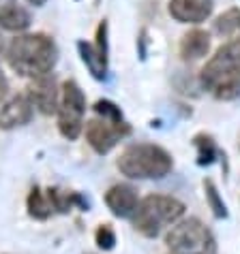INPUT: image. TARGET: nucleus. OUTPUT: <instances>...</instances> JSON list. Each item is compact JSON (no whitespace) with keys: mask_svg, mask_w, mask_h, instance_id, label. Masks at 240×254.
Returning a JSON list of instances; mask_svg holds the SVG:
<instances>
[{"mask_svg":"<svg viewBox=\"0 0 240 254\" xmlns=\"http://www.w3.org/2000/svg\"><path fill=\"white\" fill-rule=\"evenodd\" d=\"M6 60L11 68L22 77L49 75L58 60V47L47 34H22L15 37L6 47Z\"/></svg>","mask_w":240,"mask_h":254,"instance_id":"1","label":"nucleus"},{"mask_svg":"<svg viewBox=\"0 0 240 254\" xmlns=\"http://www.w3.org/2000/svg\"><path fill=\"white\" fill-rule=\"evenodd\" d=\"M200 81L219 101H234L240 96V39L217 49L202 68Z\"/></svg>","mask_w":240,"mask_h":254,"instance_id":"2","label":"nucleus"},{"mask_svg":"<svg viewBox=\"0 0 240 254\" xmlns=\"http://www.w3.org/2000/svg\"><path fill=\"white\" fill-rule=\"evenodd\" d=\"M118 169L131 180H161L172 171V156L154 143H133L120 154Z\"/></svg>","mask_w":240,"mask_h":254,"instance_id":"3","label":"nucleus"},{"mask_svg":"<svg viewBox=\"0 0 240 254\" xmlns=\"http://www.w3.org/2000/svg\"><path fill=\"white\" fill-rule=\"evenodd\" d=\"M185 216V203L167 194H148L133 211V227L146 237H157L169 224Z\"/></svg>","mask_w":240,"mask_h":254,"instance_id":"4","label":"nucleus"},{"mask_svg":"<svg viewBox=\"0 0 240 254\" xmlns=\"http://www.w3.org/2000/svg\"><path fill=\"white\" fill-rule=\"evenodd\" d=\"M165 244L174 254H217L215 235L197 218H189L172 227L165 235Z\"/></svg>","mask_w":240,"mask_h":254,"instance_id":"5","label":"nucleus"},{"mask_svg":"<svg viewBox=\"0 0 240 254\" xmlns=\"http://www.w3.org/2000/svg\"><path fill=\"white\" fill-rule=\"evenodd\" d=\"M84 114H86V96L82 88L75 81H65L58 105V128L62 137H67L69 141L80 137Z\"/></svg>","mask_w":240,"mask_h":254,"instance_id":"6","label":"nucleus"},{"mask_svg":"<svg viewBox=\"0 0 240 254\" xmlns=\"http://www.w3.org/2000/svg\"><path fill=\"white\" fill-rule=\"evenodd\" d=\"M129 132L131 128L124 122L114 124V122H108V120H103V122L101 120H90L86 124V139L97 154H108Z\"/></svg>","mask_w":240,"mask_h":254,"instance_id":"7","label":"nucleus"},{"mask_svg":"<svg viewBox=\"0 0 240 254\" xmlns=\"http://www.w3.org/2000/svg\"><path fill=\"white\" fill-rule=\"evenodd\" d=\"M32 118V105L28 96L17 92L0 94V128L9 130L15 126H24Z\"/></svg>","mask_w":240,"mask_h":254,"instance_id":"8","label":"nucleus"},{"mask_svg":"<svg viewBox=\"0 0 240 254\" xmlns=\"http://www.w3.org/2000/svg\"><path fill=\"white\" fill-rule=\"evenodd\" d=\"M28 101L32 107H37L41 114L52 116L58 111V88H56V77L43 75L28 83Z\"/></svg>","mask_w":240,"mask_h":254,"instance_id":"9","label":"nucleus"},{"mask_svg":"<svg viewBox=\"0 0 240 254\" xmlns=\"http://www.w3.org/2000/svg\"><path fill=\"white\" fill-rule=\"evenodd\" d=\"M213 0H172L169 15L180 24H202L213 13Z\"/></svg>","mask_w":240,"mask_h":254,"instance_id":"10","label":"nucleus"},{"mask_svg":"<svg viewBox=\"0 0 240 254\" xmlns=\"http://www.w3.org/2000/svg\"><path fill=\"white\" fill-rule=\"evenodd\" d=\"M105 203H108V207L112 209V214L118 218L133 216V211L137 209V192H135V188L129 184H116L108 190Z\"/></svg>","mask_w":240,"mask_h":254,"instance_id":"11","label":"nucleus"},{"mask_svg":"<svg viewBox=\"0 0 240 254\" xmlns=\"http://www.w3.org/2000/svg\"><path fill=\"white\" fill-rule=\"evenodd\" d=\"M208 49H210V34L195 28V30L187 32L180 41V58L187 62L200 60L208 54Z\"/></svg>","mask_w":240,"mask_h":254,"instance_id":"12","label":"nucleus"},{"mask_svg":"<svg viewBox=\"0 0 240 254\" xmlns=\"http://www.w3.org/2000/svg\"><path fill=\"white\" fill-rule=\"evenodd\" d=\"M77 49H80V56L84 60V64L88 66L90 75L95 79H108V56H103L101 52L97 49V45L93 43H86V41H80L77 43Z\"/></svg>","mask_w":240,"mask_h":254,"instance_id":"13","label":"nucleus"},{"mask_svg":"<svg viewBox=\"0 0 240 254\" xmlns=\"http://www.w3.org/2000/svg\"><path fill=\"white\" fill-rule=\"evenodd\" d=\"M0 26L11 32H22L30 26V15H28L26 9H22V6H17L13 2L2 4L0 6Z\"/></svg>","mask_w":240,"mask_h":254,"instance_id":"14","label":"nucleus"},{"mask_svg":"<svg viewBox=\"0 0 240 254\" xmlns=\"http://www.w3.org/2000/svg\"><path fill=\"white\" fill-rule=\"evenodd\" d=\"M28 211H30L32 218L45 220V218L54 211V207H52V203H49L45 192H41L39 188H32L30 194H28Z\"/></svg>","mask_w":240,"mask_h":254,"instance_id":"15","label":"nucleus"},{"mask_svg":"<svg viewBox=\"0 0 240 254\" xmlns=\"http://www.w3.org/2000/svg\"><path fill=\"white\" fill-rule=\"evenodd\" d=\"M215 32L223 34V37H232V34L240 32V9L225 11L223 15L215 22Z\"/></svg>","mask_w":240,"mask_h":254,"instance_id":"16","label":"nucleus"},{"mask_svg":"<svg viewBox=\"0 0 240 254\" xmlns=\"http://www.w3.org/2000/svg\"><path fill=\"white\" fill-rule=\"evenodd\" d=\"M195 145H197V165H213L217 158V145L215 141L208 135H197L195 137Z\"/></svg>","mask_w":240,"mask_h":254,"instance_id":"17","label":"nucleus"},{"mask_svg":"<svg viewBox=\"0 0 240 254\" xmlns=\"http://www.w3.org/2000/svg\"><path fill=\"white\" fill-rule=\"evenodd\" d=\"M204 190H206V199H208V205L213 209V214L217 218H228V207H225V203L221 201V196H219V190L215 186L213 180H206L204 182Z\"/></svg>","mask_w":240,"mask_h":254,"instance_id":"18","label":"nucleus"},{"mask_svg":"<svg viewBox=\"0 0 240 254\" xmlns=\"http://www.w3.org/2000/svg\"><path fill=\"white\" fill-rule=\"evenodd\" d=\"M95 111L103 120H108V122H114V124L122 122V111H120L118 105H114L112 101H97L95 103Z\"/></svg>","mask_w":240,"mask_h":254,"instance_id":"19","label":"nucleus"},{"mask_svg":"<svg viewBox=\"0 0 240 254\" xmlns=\"http://www.w3.org/2000/svg\"><path fill=\"white\" fill-rule=\"evenodd\" d=\"M95 237H97V246L103 250H112L116 244V235H114V231H112L110 224H101V227L97 229Z\"/></svg>","mask_w":240,"mask_h":254,"instance_id":"20","label":"nucleus"},{"mask_svg":"<svg viewBox=\"0 0 240 254\" xmlns=\"http://www.w3.org/2000/svg\"><path fill=\"white\" fill-rule=\"evenodd\" d=\"M6 92V77L2 73V68H0V94H4Z\"/></svg>","mask_w":240,"mask_h":254,"instance_id":"21","label":"nucleus"},{"mask_svg":"<svg viewBox=\"0 0 240 254\" xmlns=\"http://www.w3.org/2000/svg\"><path fill=\"white\" fill-rule=\"evenodd\" d=\"M28 2H30V4H34V6H43V4L47 2V0H28Z\"/></svg>","mask_w":240,"mask_h":254,"instance_id":"22","label":"nucleus"},{"mask_svg":"<svg viewBox=\"0 0 240 254\" xmlns=\"http://www.w3.org/2000/svg\"><path fill=\"white\" fill-rule=\"evenodd\" d=\"M4 52V41H2V37H0V54Z\"/></svg>","mask_w":240,"mask_h":254,"instance_id":"23","label":"nucleus"}]
</instances>
